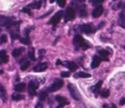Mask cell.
<instances>
[{
	"label": "cell",
	"instance_id": "15",
	"mask_svg": "<svg viewBox=\"0 0 125 108\" xmlns=\"http://www.w3.org/2000/svg\"><path fill=\"white\" fill-rule=\"evenodd\" d=\"M64 65H65V66H66L67 68L70 69L71 72H74V71H75L77 68H78V66H77L74 61H67L64 63Z\"/></svg>",
	"mask_w": 125,
	"mask_h": 108
},
{
	"label": "cell",
	"instance_id": "12",
	"mask_svg": "<svg viewBox=\"0 0 125 108\" xmlns=\"http://www.w3.org/2000/svg\"><path fill=\"white\" fill-rule=\"evenodd\" d=\"M47 69V63L43 62V63H40L39 65H37L35 67H33V71L36 72H44Z\"/></svg>",
	"mask_w": 125,
	"mask_h": 108
},
{
	"label": "cell",
	"instance_id": "8",
	"mask_svg": "<svg viewBox=\"0 0 125 108\" xmlns=\"http://www.w3.org/2000/svg\"><path fill=\"white\" fill-rule=\"evenodd\" d=\"M55 99H56V100L59 103L58 106H57V107H56V108H62L63 106H65V105L69 104V100L65 97H63V96L57 95V96H55Z\"/></svg>",
	"mask_w": 125,
	"mask_h": 108
},
{
	"label": "cell",
	"instance_id": "37",
	"mask_svg": "<svg viewBox=\"0 0 125 108\" xmlns=\"http://www.w3.org/2000/svg\"><path fill=\"white\" fill-rule=\"evenodd\" d=\"M59 64H61V61H60V60H57V62H56V65H59Z\"/></svg>",
	"mask_w": 125,
	"mask_h": 108
},
{
	"label": "cell",
	"instance_id": "33",
	"mask_svg": "<svg viewBox=\"0 0 125 108\" xmlns=\"http://www.w3.org/2000/svg\"><path fill=\"white\" fill-rule=\"evenodd\" d=\"M21 12H25V13H27V14L30 15V16L32 15L31 11H30V9H28V8H23V9H21Z\"/></svg>",
	"mask_w": 125,
	"mask_h": 108
},
{
	"label": "cell",
	"instance_id": "7",
	"mask_svg": "<svg viewBox=\"0 0 125 108\" xmlns=\"http://www.w3.org/2000/svg\"><path fill=\"white\" fill-rule=\"evenodd\" d=\"M39 84L35 80H32L29 82V84H28V93H29L30 95L34 96L36 94V89H38Z\"/></svg>",
	"mask_w": 125,
	"mask_h": 108
},
{
	"label": "cell",
	"instance_id": "20",
	"mask_svg": "<svg viewBox=\"0 0 125 108\" xmlns=\"http://www.w3.org/2000/svg\"><path fill=\"white\" fill-rule=\"evenodd\" d=\"M24 51V49L23 48H18V49H15L12 51V55L14 57H18L19 55H21V54Z\"/></svg>",
	"mask_w": 125,
	"mask_h": 108
},
{
	"label": "cell",
	"instance_id": "35",
	"mask_svg": "<svg viewBox=\"0 0 125 108\" xmlns=\"http://www.w3.org/2000/svg\"><path fill=\"white\" fill-rule=\"evenodd\" d=\"M46 96H47L46 92H42L41 94H40V100H45Z\"/></svg>",
	"mask_w": 125,
	"mask_h": 108
},
{
	"label": "cell",
	"instance_id": "28",
	"mask_svg": "<svg viewBox=\"0 0 125 108\" xmlns=\"http://www.w3.org/2000/svg\"><path fill=\"white\" fill-rule=\"evenodd\" d=\"M20 41H21L22 43H25V44H29L30 43V40H29V38H28V37H25V38H21Z\"/></svg>",
	"mask_w": 125,
	"mask_h": 108
},
{
	"label": "cell",
	"instance_id": "36",
	"mask_svg": "<svg viewBox=\"0 0 125 108\" xmlns=\"http://www.w3.org/2000/svg\"><path fill=\"white\" fill-rule=\"evenodd\" d=\"M124 104H125V98H122V100H120V105L123 106Z\"/></svg>",
	"mask_w": 125,
	"mask_h": 108
},
{
	"label": "cell",
	"instance_id": "23",
	"mask_svg": "<svg viewBox=\"0 0 125 108\" xmlns=\"http://www.w3.org/2000/svg\"><path fill=\"white\" fill-rule=\"evenodd\" d=\"M28 58L30 59L31 60H35V55H34V50L33 48H30L28 50Z\"/></svg>",
	"mask_w": 125,
	"mask_h": 108
},
{
	"label": "cell",
	"instance_id": "9",
	"mask_svg": "<svg viewBox=\"0 0 125 108\" xmlns=\"http://www.w3.org/2000/svg\"><path fill=\"white\" fill-rule=\"evenodd\" d=\"M80 30L82 33H84L86 34H89V33H93V26L91 24H83L80 26Z\"/></svg>",
	"mask_w": 125,
	"mask_h": 108
},
{
	"label": "cell",
	"instance_id": "41",
	"mask_svg": "<svg viewBox=\"0 0 125 108\" xmlns=\"http://www.w3.org/2000/svg\"><path fill=\"white\" fill-rule=\"evenodd\" d=\"M114 1H116V0H114Z\"/></svg>",
	"mask_w": 125,
	"mask_h": 108
},
{
	"label": "cell",
	"instance_id": "1",
	"mask_svg": "<svg viewBox=\"0 0 125 108\" xmlns=\"http://www.w3.org/2000/svg\"><path fill=\"white\" fill-rule=\"evenodd\" d=\"M73 43L76 49L82 48V49H83V50H86V49H87L89 47V45L86 43L84 38H82L81 35H75L73 40Z\"/></svg>",
	"mask_w": 125,
	"mask_h": 108
},
{
	"label": "cell",
	"instance_id": "2",
	"mask_svg": "<svg viewBox=\"0 0 125 108\" xmlns=\"http://www.w3.org/2000/svg\"><path fill=\"white\" fill-rule=\"evenodd\" d=\"M68 89L70 90V93L72 97H73V99H75V100H81V99H82L81 94L79 93V90L77 89V88L73 83H69Z\"/></svg>",
	"mask_w": 125,
	"mask_h": 108
},
{
	"label": "cell",
	"instance_id": "22",
	"mask_svg": "<svg viewBox=\"0 0 125 108\" xmlns=\"http://www.w3.org/2000/svg\"><path fill=\"white\" fill-rule=\"evenodd\" d=\"M26 88V84L24 83H17L16 86H15V90L18 91V92H21V91H23Z\"/></svg>",
	"mask_w": 125,
	"mask_h": 108
},
{
	"label": "cell",
	"instance_id": "24",
	"mask_svg": "<svg viewBox=\"0 0 125 108\" xmlns=\"http://www.w3.org/2000/svg\"><path fill=\"white\" fill-rule=\"evenodd\" d=\"M23 99H24V95H22V94H16V93H14V94H12L13 100L18 101V100H23Z\"/></svg>",
	"mask_w": 125,
	"mask_h": 108
},
{
	"label": "cell",
	"instance_id": "11",
	"mask_svg": "<svg viewBox=\"0 0 125 108\" xmlns=\"http://www.w3.org/2000/svg\"><path fill=\"white\" fill-rule=\"evenodd\" d=\"M101 60H104L101 57L98 56V55H94V57H93V60H92V63H91V67L92 68H96V67H98L99 66V64H100Z\"/></svg>",
	"mask_w": 125,
	"mask_h": 108
},
{
	"label": "cell",
	"instance_id": "19",
	"mask_svg": "<svg viewBox=\"0 0 125 108\" xmlns=\"http://www.w3.org/2000/svg\"><path fill=\"white\" fill-rule=\"evenodd\" d=\"M118 24L122 26L123 28L125 27V17H124V12H121L119 16V20H118Z\"/></svg>",
	"mask_w": 125,
	"mask_h": 108
},
{
	"label": "cell",
	"instance_id": "39",
	"mask_svg": "<svg viewBox=\"0 0 125 108\" xmlns=\"http://www.w3.org/2000/svg\"><path fill=\"white\" fill-rule=\"evenodd\" d=\"M54 1H55V0H50V3H53Z\"/></svg>",
	"mask_w": 125,
	"mask_h": 108
},
{
	"label": "cell",
	"instance_id": "32",
	"mask_svg": "<svg viewBox=\"0 0 125 108\" xmlns=\"http://www.w3.org/2000/svg\"><path fill=\"white\" fill-rule=\"evenodd\" d=\"M61 77H70V72H61Z\"/></svg>",
	"mask_w": 125,
	"mask_h": 108
},
{
	"label": "cell",
	"instance_id": "34",
	"mask_svg": "<svg viewBox=\"0 0 125 108\" xmlns=\"http://www.w3.org/2000/svg\"><path fill=\"white\" fill-rule=\"evenodd\" d=\"M45 54V50H39V55H40V58H42V56H44Z\"/></svg>",
	"mask_w": 125,
	"mask_h": 108
},
{
	"label": "cell",
	"instance_id": "14",
	"mask_svg": "<svg viewBox=\"0 0 125 108\" xmlns=\"http://www.w3.org/2000/svg\"><path fill=\"white\" fill-rule=\"evenodd\" d=\"M8 60H9V57L5 50H1L0 51V63H7Z\"/></svg>",
	"mask_w": 125,
	"mask_h": 108
},
{
	"label": "cell",
	"instance_id": "6",
	"mask_svg": "<svg viewBox=\"0 0 125 108\" xmlns=\"http://www.w3.org/2000/svg\"><path fill=\"white\" fill-rule=\"evenodd\" d=\"M75 17V9L72 7H69L68 9H66V12H65V16H64V21L65 22L69 21H72L74 20Z\"/></svg>",
	"mask_w": 125,
	"mask_h": 108
},
{
	"label": "cell",
	"instance_id": "4",
	"mask_svg": "<svg viewBox=\"0 0 125 108\" xmlns=\"http://www.w3.org/2000/svg\"><path fill=\"white\" fill-rule=\"evenodd\" d=\"M63 85V81L62 79H56L53 83L47 89V92H55V91L60 89Z\"/></svg>",
	"mask_w": 125,
	"mask_h": 108
},
{
	"label": "cell",
	"instance_id": "10",
	"mask_svg": "<svg viewBox=\"0 0 125 108\" xmlns=\"http://www.w3.org/2000/svg\"><path fill=\"white\" fill-rule=\"evenodd\" d=\"M104 12V8H103L102 5H98L95 9L93 10L92 12V16L94 18H98L101 16Z\"/></svg>",
	"mask_w": 125,
	"mask_h": 108
},
{
	"label": "cell",
	"instance_id": "13",
	"mask_svg": "<svg viewBox=\"0 0 125 108\" xmlns=\"http://www.w3.org/2000/svg\"><path fill=\"white\" fill-rule=\"evenodd\" d=\"M0 98L2 99L4 102L7 101V92H6V89L4 87V85H2L1 83H0Z\"/></svg>",
	"mask_w": 125,
	"mask_h": 108
},
{
	"label": "cell",
	"instance_id": "40",
	"mask_svg": "<svg viewBox=\"0 0 125 108\" xmlns=\"http://www.w3.org/2000/svg\"><path fill=\"white\" fill-rule=\"evenodd\" d=\"M0 33H1V30H0Z\"/></svg>",
	"mask_w": 125,
	"mask_h": 108
},
{
	"label": "cell",
	"instance_id": "21",
	"mask_svg": "<svg viewBox=\"0 0 125 108\" xmlns=\"http://www.w3.org/2000/svg\"><path fill=\"white\" fill-rule=\"evenodd\" d=\"M99 54L100 55L101 58H102L103 60H107V58H106V57L109 55L110 52H108L107 50H99Z\"/></svg>",
	"mask_w": 125,
	"mask_h": 108
},
{
	"label": "cell",
	"instance_id": "30",
	"mask_svg": "<svg viewBox=\"0 0 125 108\" xmlns=\"http://www.w3.org/2000/svg\"><path fill=\"white\" fill-rule=\"evenodd\" d=\"M7 42V36L5 34H2V36L0 37V43H4Z\"/></svg>",
	"mask_w": 125,
	"mask_h": 108
},
{
	"label": "cell",
	"instance_id": "3",
	"mask_svg": "<svg viewBox=\"0 0 125 108\" xmlns=\"http://www.w3.org/2000/svg\"><path fill=\"white\" fill-rule=\"evenodd\" d=\"M14 22L15 21L12 17L0 16V26H7L9 28L14 24Z\"/></svg>",
	"mask_w": 125,
	"mask_h": 108
},
{
	"label": "cell",
	"instance_id": "38",
	"mask_svg": "<svg viewBox=\"0 0 125 108\" xmlns=\"http://www.w3.org/2000/svg\"><path fill=\"white\" fill-rule=\"evenodd\" d=\"M111 108H116V106L114 104H111Z\"/></svg>",
	"mask_w": 125,
	"mask_h": 108
},
{
	"label": "cell",
	"instance_id": "26",
	"mask_svg": "<svg viewBox=\"0 0 125 108\" xmlns=\"http://www.w3.org/2000/svg\"><path fill=\"white\" fill-rule=\"evenodd\" d=\"M100 95L103 98H108L110 95V91L108 89H103L100 92Z\"/></svg>",
	"mask_w": 125,
	"mask_h": 108
},
{
	"label": "cell",
	"instance_id": "5",
	"mask_svg": "<svg viewBox=\"0 0 125 108\" xmlns=\"http://www.w3.org/2000/svg\"><path fill=\"white\" fill-rule=\"evenodd\" d=\"M62 16H63V11H62V10L58 11V12H57L53 16H52V18L50 20L49 23H50V24H52L53 26H56V25L58 24L59 21H61V19L62 18Z\"/></svg>",
	"mask_w": 125,
	"mask_h": 108
},
{
	"label": "cell",
	"instance_id": "27",
	"mask_svg": "<svg viewBox=\"0 0 125 108\" xmlns=\"http://www.w3.org/2000/svg\"><path fill=\"white\" fill-rule=\"evenodd\" d=\"M28 66H29V62H28V61H25L24 63H22V65L21 66V71L27 70Z\"/></svg>",
	"mask_w": 125,
	"mask_h": 108
},
{
	"label": "cell",
	"instance_id": "18",
	"mask_svg": "<svg viewBox=\"0 0 125 108\" xmlns=\"http://www.w3.org/2000/svg\"><path fill=\"white\" fill-rule=\"evenodd\" d=\"M74 77L76 78V77H82V78H87V77H91V74L87 73V72H77L74 75Z\"/></svg>",
	"mask_w": 125,
	"mask_h": 108
},
{
	"label": "cell",
	"instance_id": "29",
	"mask_svg": "<svg viewBox=\"0 0 125 108\" xmlns=\"http://www.w3.org/2000/svg\"><path fill=\"white\" fill-rule=\"evenodd\" d=\"M57 2L61 8H63L66 4V0H57Z\"/></svg>",
	"mask_w": 125,
	"mask_h": 108
},
{
	"label": "cell",
	"instance_id": "16",
	"mask_svg": "<svg viewBox=\"0 0 125 108\" xmlns=\"http://www.w3.org/2000/svg\"><path fill=\"white\" fill-rule=\"evenodd\" d=\"M102 81H99V82H98L97 83L95 84L94 86H93L92 88H91V89H92V91L94 93V94H95V96H98V94H99V89H100L101 88V85H102Z\"/></svg>",
	"mask_w": 125,
	"mask_h": 108
},
{
	"label": "cell",
	"instance_id": "31",
	"mask_svg": "<svg viewBox=\"0 0 125 108\" xmlns=\"http://www.w3.org/2000/svg\"><path fill=\"white\" fill-rule=\"evenodd\" d=\"M104 2V0H90V3L94 4V5H95V4H100Z\"/></svg>",
	"mask_w": 125,
	"mask_h": 108
},
{
	"label": "cell",
	"instance_id": "17",
	"mask_svg": "<svg viewBox=\"0 0 125 108\" xmlns=\"http://www.w3.org/2000/svg\"><path fill=\"white\" fill-rule=\"evenodd\" d=\"M42 5V3L41 1H34V2H33L32 4H28V8H32V9H40V7H41Z\"/></svg>",
	"mask_w": 125,
	"mask_h": 108
},
{
	"label": "cell",
	"instance_id": "25",
	"mask_svg": "<svg viewBox=\"0 0 125 108\" xmlns=\"http://www.w3.org/2000/svg\"><path fill=\"white\" fill-rule=\"evenodd\" d=\"M79 13H80V16H82V17L87 16V11H86L85 5H83V4H82V5L81 6L80 9H79Z\"/></svg>",
	"mask_w": 125,
	"mask_h": 108
}]
</instances>
